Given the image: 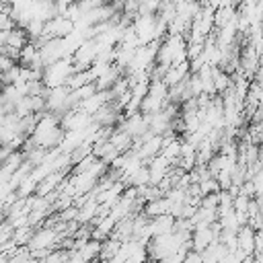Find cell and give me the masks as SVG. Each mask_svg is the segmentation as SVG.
Instances as JSON below:
<instances>
[{"label":"cell","instance_id":"obj_1","mask_svg":"<svg viewBox=\"0 0 263 263\" xmlns=\"http://www.w3.org/2000/svg\"><path fill=\"white\" fill-rule=\"evenodd\" d=\"M74 74V64H72V58H64L47 68H43V84L51 90V88H60V86H66L70 76Z\"/></svg>","mask_w":263,"mask_h":263},{"label":"cell","instance_id":"obj_2","mask_svg":"<svg viewBox=\"0 0 263 263\" xmlns=\"http://www.w3.org/2000/svg\"><path fill=\"white\" fill-rule=\"evenodd\" d=\"M132 29L138 37V43L140 47L142 45H150L154 41H158V35H156V29H158V16H136L132 21Z\"/></svg>","mask_w":263,"mask_h":263},{"label":"cell","instance_id":"obj_3","mask_svg":"<svg viewBox=\"0 0 263 263\" xmlns=\"http://www.w3.org/2000/svg\"><path fill=\"white\" fill-rule=\"evenodd\" d=\"M175 224H177V220H175L171 214L152 218V220H150V234H152V238H154V236L173 234V232H175Z\"/></svg>","mask_w":263,"mask_h":263},{"label":"cell","instance_id":"obj_4","mask_svg":"<svg viewBox=\"0 0 263 263\" xmlns=\"http://www.w3.org/2000/svg\"><path fill=\"white\" fill-rule=\"evenodd\" d=\"M255 230L251 226H242L238 232H236V240H238V251L245 253L247 257H253L255 255Z\"/></svg>","mask_w":263,"mask_h":263},{"label":"cell","instance_id":"obj_5","mask_svg":"<svg viewBox=\"0 0 263 263\" xmlns=\"http://www.w3.org/2000/svg\"><path fill=\"white\" fill-rule=\"evenodd\" d=\"M29 43H31V41H29V35H27V31L21 29V27H14V29L8 31V35H6V45L12 47V49H16L18 53H21Z\"/></svg>","mask_w":263,"mask_h":263},{"label":"cell","instance_id":"obj_6","mask_svg":"<svg viewBox=\"0 0 263 263\" xmlns=\"http://www.w3.org/2000/svg\"><path fill=\"white\" fill-rule=\"evenodd\" d=\"M119 78H121V70L113 64V66H111V68H109V70H107V72H105V74H103L95 84H97V88H99V90H111Z\"/></svg>","mask_w":263,"mask_h":263},{"label":"cell","instance_id":"obj_7","mask_svg":"<svg viewBox=\"0 0 263 263\" xmlns=\"http://www.w3.org/2000/svg\"><path fill=\"white\" fill-rule=\"evenodd\" d=\"M121 242L115 240V238H107L101 242V255H99V261H105V263H111V259L117 255Z\"/></svg>","mask_w":263,"mask_h":263},{"label":"cell","instance_id":"obj_8","mask_svg":"<svg viewBox=\"0 0 263 263\" xmlns=\"http://www.w3.org/2000/svg\"><path fill=\"white\" fill-rule=\"evenodd\" d=\"M251 181H253V185H255V195H261V197H263V168H261Z\"/></svg>","mask_w":263,"mask_h":263},{"label":"cell","instance_id":"obj_9","mask_svg":"<svg viewBox=\"0 0 263 263\" xmlns=\"http://www.w3.org/2000/svg\"><path fill=\"white\" fill-rule=\"evenodd\" d=\"M183 263H203V259H201V253H197V251H189V253L185 255Z\"/></svg>","mask_w":263,"mask_h":263}]
</instances>
